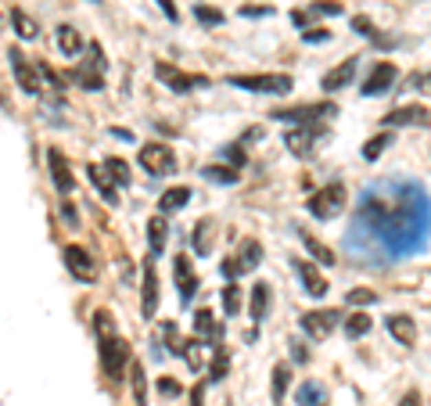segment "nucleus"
Listing matches in <instances>:
<instances>
[{"label":"nucleus","mask_w":431,"mask_h":406,"mask_svg":"<svg viewBox=\"0 0 431 406\" xmlns=\"http://www.w3.org/2000/svg\"><path fill=\"white\" fill-rule=\"evenodd\" d=\"M360 234L363 245L353 252L374 256L381 262L421 252L431 238V194L413 180L374 183L363 194L360 212L349 227V238H360Z\"/></svg>","instance_id":"nucleus-1"},{"label":"nucleus","mask_w":431,"mask_h":406,"mask_svg":"<svg viewBox=\"0 0 431 406\" xmlns=\"http://www.w3.org/2000/svg\"><path fill=\"white\" fill-rule=\"evenodd\" d=\"M72 83L83 87V90H104V51L98 43L87 47V58L79 61V65L72 69Z\"/></svg>","instance_id":"nucleus-2"},{"label":"nucleus","mask_w":431,"mask_h":406,"mask_svg":"<svg viewBox=\"0 0 431 406\" xmlns=\"http://www.w3.org/2000/svg\"><path fill=\"white\" fill-rule=\"evenodd\" d=\"M101 367L111 381H122L126 367H130V346L119 338V335H108L101 338Z\"/></svg>","instance_id":"nucleus-3"},{"label":"nucleus","mask_w":431,"mask_h":406,"mask_svg":"<svg viewBox=\"0 0 431 406\" xmlns=\"http://www.w3.org/2000/svg\"><path fill=\"white\" fill-rule=\"evenodd\" d=\"M342 205H345V183L342 180H334V183H327L324 191H316L313 198H309V216L313 220H331V216H338L342 212Z\"/></svg>","instance_id":"nucleus-4"},{"label":"nucleus","mask_w":431,"mask_h":406,"mask_svg":"<svg viewBox=\"0 0 431 406\" xmlns=\"http://www.w3.org/2000/svg\"><path fill=\"white\" fill-rule=\"evenodd\" d=\"M338 115V104L334 101H313V104H295V108H280L269 119H284V122H302V126H309L316 119H334Z\"/></svg>","instance_id":"nucleus-5"},{"label":"nucleus","mask_w":431,"mask_h":406,"mask_svg":"<svg viewBox=\"0 0 431 406\" xmlns=\"http://www.w3.org/2000/svg\"><path fill=\"white\" fill-rule=\"evenodd\" d=\"M230 87H241V90H252V93H287L295 83H291V76L263 72V76H230Z\"/></svg>","instance_id":"nucleus-6"},{"label":"nucleus","mask_w":431,"mask_h":406,"mask_svg":"<svg viewBox=\"0 0 431 406\" xmlns=\"http://www.w3.org/2000/svg\"><path fill=\"white\" fill-rule=\"evenodd\" d=\"M140 166L148 169V173H155V177H169L173 169H177V155H173L169 144H158V140H151V144L140 148Z\"/></svg>","instance_id":"nucleus-7"},{"label":"nucleus","mask_w":431,"mask_h":406,"mask_svg":"<svg viewBox=\"0 0 431 406\" xmlns=\"http://www.w3.org/2000/svg\"><path fill=\"white\" fill-rule=\"evenodd\" d=\"M155 76L162 80L173 93H187L190 87H205L209 80L205 76H187V72H180L177 65H169V61H155Z\"/></svg>","instance_id":"nucleus-8"},{"label":"nucleus","mask_w":431,"mask_h":406,"mask_svg":"<svg viewBox=\"0 0 431 406\" xmlns=\"http://www.w3.org/2000/svg\"><path fill=\"white\" fill-rule=\"evenodd\" d=\"M8 61H11V72H14V80H19V87L29 93V98H36L40 93V69H33L29 65V58L22 54V51H8Z\"/></svg>","instance_id":"nucleus-9"},{"label":"nucleus","mask_w":431,"mask_h":406,"mask_svg":"<svg viewBox=\"0 0 431 406\" xmlns=\"http://www.w3.org/2000/svg\"><path fill=\"white\" fill-rule=\"evenodd\" d=\"M338 320H342V317L334 313V309H313V313L302 317V331H306L309 338L320 341V338H327L334 327H338Z\"/></svg>","instance_id":"nucleus-10"},{"label":"nucleus","mask_w":431,"mask_h":406,"mask_svg":"<svg viewBox=\"0 0 431 406\" xmlns=\"http://www.w3.org/2000/svg\"><path fill=\"white\" fill-rule=\"evenodd\" d=\"M399 69L392 65V61H381V65H374V72L363 80V93L366 98H381V93H388V87L395 83Z\"/></svg>","instance_id":"nucleus-11"},{"label":"nucleus","mask_w":431,"mask_h":406,"mask_svg":"<svg viewBox=\"0 0 431 406\" xmlns=\"http://www.w3.org/2000/svg\"><path fill=\"white\" fill-rule=\"evenodd\" d=\"M47 166H51V180H54V187L61 194H69L72 187H76V177H72V166H69V159L61 155L58 148H51L47 151Z\"/></svg>","instance_id":"nucleus-12"},{"label":"nucleus","mask_w":431,"mask_h":406,"mask_svg":"<svg viewBox=\"0 0 431 406\" xmlns=\"http://www.w3.org/2000/svg\"><path fill=\"white\" fill-rule=\"evenodd\" d=\"M65 262H69L72 277H79V280H93V277H98L93 256L87 252V248H79V245H69V248H65Z\"/></svg>","instance_id":"nucleus-13"},{"label":"nucleus","mask_w":431,"mask_h":406,"mask_svg":"<svg viewBox=\"0 0 431 406\" xmlns=\"http://www.w3.org/2000/svg\"><path fill=\"white\" fill-rule=\"evenodd\" d=\"M295 273H298L302 284H306V295H313V299H324L327 295V280L316 273V267L309 259H295Z\"/></svg>","instance_id":"nucleus-14"},{"label":"nucleus","mask_w":431,"mask_h":406,"mask_svg":"<svg viewBox=\"0 0 431 406\" xmlns=\"http://www.w3.org/2000/svg\"><path fill=\"white\" fill-rule=\"evenodd\" d=\"M385 122H392V126H428V108L424 104H403V108H395V112H388Z\"/></svg>","instance_id":"nucleus-15"},{"label":"nucleus","mask_w":431,"mask_h":406,"mask_svg":"<svg viewBox=\"0 0 431 406\" xmlns=\"http://www.w3.org/2000/svg\"><path fill=\"white\" fill-rule=\"evenodd\" d=\"M140 302H144V317H155V306H158V270H155V262H144Z\"/></svg>","instance_id":"nucleus-16"},{"label":"nucleus","mask_w":431,"mask_h":406,"mask_svg":"<svg viewBox=\"0 0 431 406\" xmlns=\"http://www.w3.org/2000/svg\"><path fill=\"white\" fill-rule=\"evenodd\" d=\"M320 137H324V126H306V130H291V133L284 137V144L291 148L295 155H309Z\"/></svg>","instance_id":"nucleus-17"},{"label":"nucleus","mask_w":431,"mask_h":406,"mask_svg":"<svg viewBox=\"0 0 431 406\" xmlns=\"http://www.w3.org/2000/svg\"><path fill=\"white\" fill-rule=\"evenodd\" d=\"M356 65H360V58H345L338 69H331L327 76H324V90H345L349 83H353V76H356Z\"/></svg>","instance_id":"nucleus-18"},{"label":"nucleus","mask_w":431,"mask_h":406,"mask_svg":"<svg viewBox=\"0 0 431 406\" xmlns=\"http://www.w3.org/2000/svg\"><path fill=\"white\" fill-rule=\"evenodd\" d=\"M173 270H177V284H180V299L187 302L190 295H195V288H198V277H195V267H190V259H187V252L184 256H177L173 259Z\"/></svg>","instance_id":"nucleus-19"},{"label":"nucleus","mask_w":431,"mask_h":406,"mask_svg":"<svg viewBox=\"0 0 431 406\" xmlns=\"http://www.w3.org/2000/svg\"><path fill=\"white\" fill-rule=\"evenodd\" d=\"M385 327H388V335H392L395 341H403V346H413V341H417V327H413V320H410V317H403V313L388 317V320H385Z\"/></svg>","instance_id":"nucleus-20"},{"label":"nucleus","mask_w":431,"mask_h":406,"mask_svg":"<svg viewBox=\"0 0 431 406\" xmlns=\"http://www.w3.org/2000/svg\"><path fill=\"white\" fill-rule=\"evenodd\" d=\"M58 51L65 54V58H76L79 51H83V36H79V29L76 25H58Z\"/></svg>","instance_id":"nucleus-21"},{"label":"nucleus","mask_w":431,"mask_h":406,"mask_svg":"<svg viewBox=\"0 0 431 406\" xmlns=\"http://www.w3.org/2000/svg\"><path fill=\"white\" fill-rule=\"evenodd\" d=\"M87 173H90L93 187H98V191L104 194V201H108V205H119V191H115V180H111V177L104 173V166H90Z\"/></svg>","instance_id":"nucleus-22"},{"label":"nucleus","mask_w":431,"mask_h":406,"mask_svg":"<svg viewBox=\"0 0 431 406\" xmlns=\"http://www.w3.org/2000/svg\"><path fill=\"white\" fill-rule=\"evenodd\" d=\"M298 238H302V245L309 248V256H313L316 262H320V267H334V262H338V256H334V252H331V248H327L320 238H313V234H306V230H302Z\"/></svg>","instance_id":"nucleus-23"},{"label":"nucleus","mask_w":431,"mask_h":406,"mask_svg":"<svg viewBox=\"0 0 431 406\" xmlns=\"http://www.w3.org/2000/svg\"><path fill=\"white\" fill-rule=\"evenodd\" d=\"M266 309H269V284H255L252 288V302H248V317L255 320V324H263L266 320Z\"/></svg>","instance_id":"nucleus-24"},{"label":"nucleus","mask_w":431,"mask_h":406,"mask_svg":"<svg viewBox=\"0 0 431 406\" xmlns=\"http://www.w3.org/2000/svg\"><path fill=\"white\" fill-rule=\"evenodd\" d=\"M187 201H190V187H169L158 198V212H180Z\"/></svg>","instance_id":"nucleus-25"},{"label":"nucleus","mask_w":431,"mask_h":406,"mask_svg":"<svg viewBox=\"0 0 431 406\" xmlns=\"http://www.w3.org/2000/svg\"><path fill=\"white\" fill-rule=\"evenodd\" d=\"M11 25H14V33H19L22 40H36V33H40L36 19H33V14H25L22 8H14V11H11Z\"/></svg>","instance_id":"nucleus-26"},{"label":"nucleus","mask_w":431,"mask_h":406,"mask_svg":"<svg viewBox=\"0 0 431 406\" xmlns=\"http://www.w3.org/2000/svg\"><path fill=\"white\" fill-rule=\"evenodd\" d=\"M190 248H195L198 256H209L212 252V220H198L195 238H190Z\"/></svg>","instance_id":"nucleus-27"},{"label":"nucleus","mask_w":431,"mask_h":406,"mask_svg":"<svg viewBox=\"0 0 431 406\" xmlns=\"http://www.w3.org/2000/svg\"><path fill=\"white\" fill-rule=\"evenodd\" d=\"M287 385H291V367H287V363H277V367H274V381H269V392H274V406L284 403Z\"/></svg>","instance_id":"nucleus-28"},{"label":"nucleus","mask_w":431,"mask_h":406,"mask_svg":"<svg viewBox=\"0 0 431 406\" xmlns=\"http://www.w3.org/2000/svg\"><path fill=\"white\" fill-rule=\"evenodd\" d=\"M259 262H263V245L248 238V241L241 245V256H237V267H241V270H255Z\"/></svg>","instance_id":"nucleus-29"},{"label":"nucleus","mask_w":431,"mask_h":406,"mask_svg":"<svg viewBox=\"0 0 431 406\" xmlns=\"http://www.w3.org/2000/svg\"><path fill=\"white\" fill-rule=\"evenodd\" d=\"M298 406H324V399H327V392H324V385H316V381H306L298 388Z\"/></svg>","instance_id":"nucleus-30"},{"label":"nucleus","mask_w":431,"mask_h":406,"mask_svg":"<svg viewBox=\"0 0 431 406\" xmlns=\"http://www.w3.org/2000/svg\"><path fill=\"white\" fill-rule=\"evenodd\" d=\"M166 220H162V216H151V220H148V245H151V252H162V248H166Z\"/></svg>","instance_id":"nucleus-31"},{"label":"nucleus","mask_w":431,"mask_h":406,"mask_svg":"<svg viewBox=\"0 0 431 406\" xmlns=\"http://www.w3.org/2000/svg\"><path fill=\"white\" fill-rule=\"evenodd\" d=\"M130 385H133V403L148 406V381H144V367L140 363H130Z\"/></svg>","instance_id":"nucleus-32"},{"label":"nucleus","mask_w":431,"mask_h":406,"mask_svg":"<svg viewBox=\"0 0 431 406\" xmlns=\"http://www.w3.org/2000/svg\"><path fill=\"white\" fill-rule=\"evenodd\" d=\"M104 173L115 180V187H126V183H130V166H126L122 159H115V155H111V159H104Z\"/></svg>","instance_id":"nucleus-33"},{"label":"nucleus","mask_w":431,"mask_h":406,"mask_svg":"<svg viewBox=\"0 0 431 406\" xmlns=\"http://www.w3.org/2000/svg\"><path fill=\"white\" fill-rule=\"evenodd\" d=\"M385 148H392V133H377V137L366 140L363 159H366V162H374V159H381V155H385Z\"/></svg>","instance_id":"nucleus-34"},{"label":"nucleus","mask_w":431,"mask_h":406,"mask_svg":"<svg viewBox=\"0 0 431 406\" xmlns=\"http://www.w3.org/2000/svg\"><path fill=\"white\" fill-rule=\"evenodd\" d=\"M195 331H198L201 338H219V327H216V320H212L209 309H198V313H195Z\"/></svg>","instance_id":"nucleus-35"},{"label":"nucleus","mask_w":431,"mask_h":406,"mask_svg":"<svg viewBox=\"0 0 431 406\" xmlns=\"http://www.w3.org/2000/svg\"><path fill=\"white\" fill-rule=\"evenodd\" d=\"M366 331H371V317H366L363 309H360V313H353V317L345 320V335H349V338H363Z\"/></svg>","instance_id":"nucleus-36"},{"label":"nucleus","mask_w":431,"mask_h":406,"mask_svg":"<svg viewBox=\"0 0 431 406\" xmlns=\"http://www.w3.org/2000/svg\"><path fill=\"white\" fill-rule=\"evenodd\" d=\"M223 309H227L230 317L241 313V288H237V284H227V288H223Z\"/></svg>","instance_id":"nucleus-37"},{"label":"nucleus","mask_w":431,"mask_h":406,"mask_svg":"<svg viewBox=\"0 0 431 406\" xmlns=\"http://www.w3.org/2000/svg\"><path fill=\"white\" fill-rule=\"evenodd\" d=\"M353 29L360 36H366V40H374L377 47H385V43H392V40H385V36H377V29H374V22L371 19H353Z\"/></svg>","instance_id":"nucleus-38"},{"label":"nucleus","mask_w":431,"mask_h":406,"mask_svg":"<svg viewBox=\"0 0 431 406\" xmlns=\"http://www.w3.org/2000/svg\"><path fill=\"white\" fill-rule=\"evenodd\" d=\"M205 177L212 183H237V169H227V166H205Z\"/></svg>","instance_id":"nucleus-39"},{"label":"nucleus","mask_w":431,"mask_h":406,"mask_svg":"<svg viewBox=\"0 0 431 406\" xmlns=\"http://www.w3.org/2000/svg\"><path fill=\"white\" fill-rule=\"evenodd\" d=\"M227 367H230V352L216 346V356H212V381H223L227 378Z\"/></svg>","instance_id":"nucleus-40"},{"label":"nucleus","mask_w":431,"mask_h":406,"mask_svg":"<svg viewBox=\"0 0 431 406\" xmlns=\"http://www.w3.org/2000/svg\"><path fill=\"white\" fill-rule=\"evenodd\" d=\"M371 302H377V291H371V288H353L349 291V306H371Z\"/></svg>","instance_id":"nucleus-41"},{"label":"nucleus","mask_w":431,"mask_h":406,"mask_svg":"<svg viewBox=\"0 0 431 406\" xmlns=\"http://www.w3.org/2000/svg\"><path fill=\"white\" fill-rule=\"evenodd\" d=\"M309 11L313 14H342V4H334V0H316Z\"/></svg>","instance_id":"nucleus-42"},{"label":"nucleus","mask_w":431,"mask_h":406,"mask_svg":"<svg viewBox=\"0 0 431 406\" xmlns=\"http://www.w3.org/2000/svg\"><path fill=\"white\" fill-rule=\"evenodd\" d=\"M195 14H198V19H201L205 25H219V22H223V14H219V11H212V8H195Z\"/></svg>","instance_id":"nucleus-43"},{"label":"nucleus","mask_w":431,"mask_h":406,"mask_svg":"<svg viewBox=\"0 0 431 406\" xmlns=\"http://www.w3.org/2000/svg\"><path fill=\"white\" fill-rule=\"evenodd\" d=\"M331 33H327V29H309V33H302V40H306V43H324Z\"/></svg>","instance_id":"nucleus-44"},{"label":"nucleus","mask_w":431,"mask_h":406,"mask_svg":"<svg viewBox=\"0 0 431 406\" xmlns=\"http://www.w3.org/2000/svg\"><path fill=\"white\" fill-rule=\"evenodd\" d=\"M158 8L166 11V19H169V22H180V11H177V4H173V0H158Z\"/></svg>","instance_id":"nucleus-45"},{"label":"nucleus","mask_w":431,"mask_h":406,"mask_svg":"<svg viewBox=\"0 0 431 406\" xmlns=\"http://www.w3.org/2000/svg\"><path fill=\"white\" fill-rule=\"evenodd\" d=\"M98 335H101V338L115 335V331H111V317H108V313H98Z\"/></svg>","instance_id":"nucleus-46"},{"label":"nucleus","mask_w":431,"mask_h":406,"mask_svg":"<svg viewBox=\"0 0 431 406\" xmlns=\"http://www.w3.org/2000/svg\"><path fill=\"white\" fill-rule=\"evenodd\" d=\"M158 388H162L166 396H180V385L173 381V378H162V381H158Z\"/></svg>","instance_id":"nucleus-47"},{"label":"nucleus","mask_w":431,"mask_h":406,"mask_svg":"<svg viewBox=\"0 0 431 406\" xmlns=\"http://www.w3.org/2000/svg\"><path fill=\"white\" fill-rule=\"evenodd\" d=\"M190 406H205V385L190 388Z\"/></svg>","instance_id":"nucleus-48"},{"label":"nucleus","mask_w":431,"mask_h":406,"mask_svg":"<svg viewBox=\"0 0 431 406\" xmlns=\"http://www.w3.org/2000/svg\"><path fill=\"white\" fill-rule=\"evenodd\" d=\"M241 14H248V19H263V14H274V8H241Z\"/></svg>","instance_id":"nucleus-49"},{"label":"nucleus","mask_w":431,"mask_h":406,"mask_svg":"<svg viewBox=\"0 0 431 406\" xmlns=\"http://www.w3.org/2000/svg\"><path fill=\"white\" fill-rule=\"evenodd\" d=\"M413 87H421V90H428L431 93V72H424V76H413V80H410Z\"/></svg>","instance_id":"nucleus-50"},{"label":"nucleus","mask_w":431,"mask_h":406,"mask_svg":"<svg viewBox=\"0 0 431 406\" xmlns=\"http://www.w3.org/2000/svg\"><path fill=\"white\" fill-rule=\"evenodd\" d=\"M291 360H295V363H306V360H309V352L302 349V346H291Z\"/></svg>","instance_id":"nucleus-51"},{"label":"nucleus","mask_w":431,"mask_h":406,"mask_svg":"<svg viewBox=\"0 0 431 406\" xmlns=\"http://www.w3.org/2000/svg\"><path fill=\"white\" fill-rule=\"evenodd\" d=\"M403 406H421V396H417V392H406V396H403Z\"/></svg>","instance_id":"nucleus-52"},{"label":"nucleus","mask_w":431,"mask_h":406,"mask_svg":"<svg viewBox=\"0 0 431 406\" xmlns=\"http://www.w3.org/2000/svg\"><path fill=\"white\" fill-rule=\"evenodd\" d=\"M0 29H4V14H0Z\"/></svg>","instance_id":"nucleus-53"},{"label":"nucleus","mask_w":431,"mask_h":406,"mask_svg":"<svg viewBox=\"0 0 431 406\" xmlns=\"http://www.w3.org/2000/svg\"><path fill=\"white\" fill-rule=\"evenodd\" d=\"M93 4H101V0H93Z\"/></svg>","instance_id":"nucleus-54"}]
</instances>
